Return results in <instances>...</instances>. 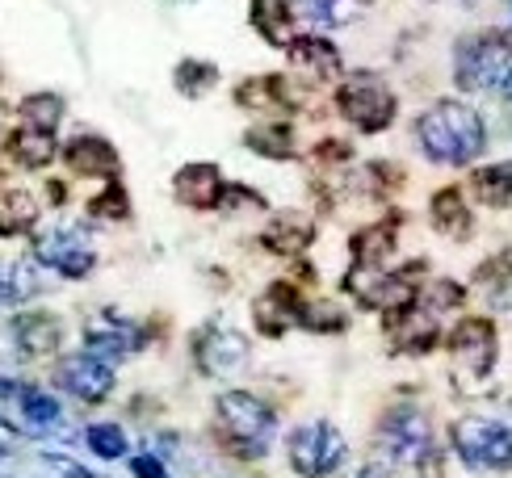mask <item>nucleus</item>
Returning a JSON list of instances; mask_svg holds the SVG:
<instances>
[{
	"mask_svg": "<svg viewBox=\"0 0 512 478\" xmlns=\"http://www.w3.org/2000/svg\"><path fill=\"white\" fill-rule=\"evenodd\" d=\"M47 202H51V206L68 202V185H63V181H47Z\"/></svg>",
	"mask_w": 512,
	"mask_h": 478,
	"instance_id": "obj_43",
	"label": "nucleus"
},
{
	"mask_svg": "<svg viewBox=\"0 0 512 478\" xmlns=\"http://www.w3.org/2000/svg\"><path fill=\"white\" fill-rule=\"evenodd\" d=\"M303 290L294 286V281H273L269 290H261V298L252 302V323H256V332L277 340V336H286L294 323H298V311H303Z\"/></svg>",
	"mask_w": 512,
	"mask_h": 478,
	"instance_id": "obj_15",
	"label": "nucleus"
},
{
	"mask_svg": "<svg viewBox=\"0 0 512 478\" xmlns=\"http://www.w3.org/2000/svg\"><path fill=\"white\" fill-rule=\"evenodd\" d=\"M5 156H9L17 168L38 172V168H47V164L59 156V143H55V135H51V130L13 126L9 135H5Z\"/></svg>",
	"mask_w": 512,
	"mask_h": 478,
	"instance_id": "obj_20",
	"label": "nucleus"
},
{
	"mask_svg": "<svg viewBox=\"0 0 512 478\" xmlns=\"http://www.w3.org/2000/svg\"><path fill=\"white\" fill-rule=\"evenodd\" d=\"M42 462H47V470H55V474H63V478H93V470L80 466V462H72L68 453H42Z\"/></svg>",
	"mask_w": 512,
	"mask_h": 478,
	"instance_id": "obj_39",
	"label": "nucleus"
},
{
	"mask_svg": "<svg viewBox=\"0 0 512 478\" xmlns=\"http://www.w3.org/2000/svg\"><path fill=\"white\" fill-rule=\"evenodd\" d=\"M131 474L135 478H173V474H168V466H164V458H156V453H135Z\"/></svg>",
	"mask_w": 512,
	"mask_h": 478,
	"instance_id": "obj_40",
	"label": "nucleus"
},
{
	"mask_svg": "<svg viewBox=\"0 0 512 478\" xmlns=\"http://www.w3.org/2000/svg\"><path fill=\"white\" fill-rule=\"evenodd\" d=\"M248 17H252V30L261 34L269 47H290V42L298 38L294 34V9L290 0H252L248 5Z\"/></svg>",
	"mask_w": 512,
	"mask_h": 478,
	"instance_id": "obj_23",
	"label": "nucleus"
},
{
	"mask_svg": "<svg viewBox=\"0 0 512 478\" xmlns=\"http://www.w3.org/2000/svg\"><path fill=\"white\" fill-rule=\"evenodd\" d=\"M223 172L219 164H185L173 177V198L189 210H219L223 198Z\"/></svg>",
	"mask_w": 512,
	"mask_h": 478,
	"instance_id": "obj_19",
	"label": "nucleus"
},
{
	"mask_svg": "<svg viewBox=\"0 0 512 478\" xmlns=\"http://www.w3.org/2000/svg\"><path fill=\"white\" fill-rule=\"evenodd\" d=\"M416 302L420 307H429L433 315H441V311H458L462 302H466V290L458 286V281H433L429 290H416Z\"/></svg>",
	"mask_w": 512,
	"mask_h": 478,
	"instance_id": "obj_36",
	"label": "nucleus"
},
{
	"mask_svg": "<svg viewBox=\"0 0 512 478\" xmlns=\"http://www.w3.org/2000/svg\"><path fill=\"white\" fill-rule=\"evenodd\" d=\"M55 382H59V390H68L76 403H93L97 407V403H105L114 395L118 374H114V365L105 357L68 353V357H59V365H55Z\"/></svg>",
	"mask_w": 512,
	"mask_h": 478,
	"instance_id": "obj_11",
	"label": "nucleus"
},
{
	"mask_svg": "<svg viewBox=\"0 0 512 478\" xmlns=\"http://www.w3.org/2000/svg\"><path fill=\"white\" fill-rule=\"evenodd\" d=\"M311 156H315V164H349L353 147L345 139H324V143H315Z\"/></svg>",
	"mask_w": 512,
	"mask_h": 478,
	"instance_id": "obj_38",
	"label": "nucleus"
},
{
	"mask_svg": "<svg viewBox=\"0 0 512 478\" xmlns=\"http://www.w3.org/2000/svg\"><path fill=\"white\" fill-rule=\"evenodd\" d=\"M17 403H21V416H26V424H34V432L55 428L59 416H63L59 399L51 395V390H38V386H26V390H21Z\"/></svg>",
	"mask_w": 512,
	"mask_h": 478,
	"instance_id": "obj_32",
	"label": "nucleus"
},
{
	"mask_svg": "<svg viewBox=\"0 0 512 478\" xmlns=\"http://www.w3.org/2000/svg\"><path fill=\"white\" fill-rule=\"evenodd\" d=\"M450 357H454V374L462 382L479 386L483 378H492L496 369V353H500V336H496V323L487 319H462L458 328L450 332Z\"/></svg>",
	"mask_w": 512,
	"mask_h": 478,
	"instance_id": "obj_10",
	"label": "nucleus"
},
{
	"mask_svg": "<svg viewBox=\"0 0 512 478\" xmlns=\"http://www.w3.org/2000/svg\"><path fill=\"white\" fill-rule=\"evenodd\" d=\"M429 219L445 239H471L475 235V219H471V206H466V193L458 185H445L433 193L429 202Z\"/></svg>",
	"mask_w": 512,
	"mask_h": 478,
	"instance_id": "obj_22",
	"label": "nucleus"
},
{
	"mask_svg": "<svg viewBox=\"0 0 512 478\" xmlns=\"http://www.w3.org/2000/svg\"><path fill=\"white\" fill-rule=\"evenodd\" d=\"M290 63L298 72H307L311 80H336L340 76V51L332 47V42L324 34H303V38H294L290 42Z\"/></svg>",
	"mask_w": 512,
	"mask_h": 478,
	"instance_id": "obj_21",
	"label": "nucleus"
},
{
	"mask_svg": "<svg viewBox=\"0 0 512 478\" xmlns=\"http://www.w3.org/2000/svg\"><path fill=\"white\" fill-rule=\"evenodd\" d=\"M194 357H198V369L206 378L236 374V369H244V361H248V336L236 328H223V323L202 328L194 340Z\"/></svg>",
	"mask_w": 512,
	"mask_h": 478,
	"instance_id": "obj_13",
	"label": "nucleus"
},
{
	"mask_svg": "<svg viewBox=\"0 0 512 478\" xmlns=\"http://www.w3.org/2000/svg\"><path fill=\"white\" fill-rule=\"evenodd\" d=\"M336 110L345 122H353L361 135H378L387 130L399 114V97L391 93V84L374 72H357L336 89Z\"/></svg>",
	"mask_w": 512,
	"mask_h": 478,
	"instance_id": "obj_5",
	"label": "nucleus"
},
{
	"mask_svg": "<svg viewBox=\"0 0 512 478\" xmlns=\"http://www.w3.org/2000/svg\"><path fill=\"white\" fill-rule=\"evenodd\" d=\"M84 353L93 357H135L147 349V340H152V332L139 328V323L131 319H89L84 323Z\"/></svg>",
	"mask_w": 512,
	"mask_h": 478,
	"instance_id": "obj_14",
	"label": "nucleus"
},
{
	"mask_svg": "<svg viewBox=\"0 0 512 478\" xmlns=\"http://www.w3.org/2000/svg\"><path fill=\"white\" fill-rule=\"evenodd\" d=\"M223 214H240V210H265V198L248 185H223V198H219Z\"/></svg>",
	"mask_w": 512,
	"mask_h": 478,
	"instance_id": "obj_37",
	"label": "nucleus"
},
{
	"mask_svg": "<svg viewBox=\"0 0 512 478\" xmlns=\"http://www.w3.org/2000/svg\"><path fill=\"white\" fill-rule=\"evenodd\" d=\"M215 424H219L223 449L236 453L240 462H261L277 437L273 407L265 399H256L252 390H223L215 399Z\"/></svg>",
	"mask_w": 512,
	"mask_h": 478,
	"instance_id": "obj_2",
	"label": "nucleus"
},
{
	"mask_svg": "<svg viewBox=\"0 0 512 478\" xmlns=\"http://www.w3.org/2000/svg\"><path fill=\"white\" fill-rule=\"evenodd\" d=\"M244 147L256 151V156H265V160H290L294 156V126L282 118H265V122L248 126Z\"/></svg>",
	"mask_w": 512,
	"mask_h": 478,
	"instance_id": "obj_28",
	"label": "nucleus"
},
{
	"mask_svg": "<svg viewBox=\"0 0 512 478\" xmlns=\"http://www.w3.org/2000/svg\"><path fill=\"white\" fill-rule=\"evenodd\" d=\"M63 164H68L76 177H105V181H118V172H122V160H118V151L110 139H101V135H76L68 147L59 151Z\"/></svg>",
	"mask_w": 512,
	"mask_h": 478,
	"instance_id": "obj_17",
	"label": "nucleus"
},
{
	"mask_svg": "<svg viewBox=\"0 0 512 478\" xmlns=\"http://www.w3.org/2000/svg\"><path fill=\"white\" fill-rule=\"evenodd\" d=\"M9 332L21 361H42V357H55L59 344H63V323L47 311H21L9 319Z\"/></svg>",
	"mask_w": 512,
	"mask_h": 478,
	"instance_id": "obj_16",
	"label": "nucleus"
},
{
	"mask_svg": "<svg viewBox=\"0 0 512 478\" xmlns=\"http://www.w3.org/2000/svg\"><path fill=\"white\" fill-rule=\"evenodd\" d=\"M504 101H508V110H512V76H508V84H504Z\"/></svg>",
	"mask_w": 512,
	"mask_h": 478,
	"instance_id": "obj_45",
	"label": "nucleus"
},
{
	"mask_svg": "<svg viewBox=\"0 0 512 478\" xmlns=\"http://www.w3.org/2000/svg\"><path fill=\"white\" fill-rule=\"evenodd\" d=\"M508 407H512V399H508Z\"/></svg>",
	"mask_w": 512,
	"mask_h": 478,
	"instance_id": "obj_47",
	"label": "nucleus"
},
{
	"mask_svg": "<svg viewBox=\"0 0 512 478\" xmlns=\"http://www.w3.org/2000/svg\"><path fill=\"white\" fill-rule=\"evenodd\" d=\"M378 462H399V466H420L433 453V424L424 420L416 407H395L378 424Z\"/></svg>",
	"mask_w": 512,
	"mask_h": 478,
	"instance_id": "obj_6",
	"label": "nucleus"
},
{
	"mask_svg": "<svg viewBox=\"0 0 512 478\" xmlns=\"http://www.w3.org/2000/svg\"><path fill=\"white\" fill-rule=\"evenodd\" d=\"M21 390H26V386H21L17 378H9V374H0V399H17V395H21Z\"/></svg>",
	"mask_w": 512,
	"mask_h": 478,
	"instance_id": "obj_44",
	"label": "nucleus"
},
{
	"mask_svg": "<svg viewBox=\"0 0 512 478\" xmlns=\"http://www.w3.org/2000/svg\"><path fill=\"white\" fill-rule=\"evenodd\" d=\"M298 328H307L315 336H336L349 328V311L336 307L332 298H315V302H303V311H298Z\"/></svg>",
	"mask_w": 512,
	"mask_h": 478,
	"instance_id": "obj_31",
	"label": "nucleus"
},
{
	"mask_svg": "<svg viewBox=\"0 0 512 478\" xmlns=\"http://www.w3.org/2000/svg\"><path fill=\"white\" fill-rule=\"evenodd\" d=\"M5 361H21V353H17V344H13V332H9V323L0 328V365Z\"/></svg>",
	"mask_w": 512,
	"mask_h": 478,
	"instance_id": "obj_42",
	"label": "nucleus"
},
{
	"mask_svg": "<svg viewBox=\"0 0 512 478\" xmlns=\"http://www.w3.org/2000/svg\"><path fill=\"white\" fill-rule=\"evenodd\" d=\"M42 206L30 189H0V239H21L38 231Z\"/></svg>",
	"mask_w": 512,
	"mask_h": 478,
	"instance_id": "obj_24",
	"label": "nucleus"
},
{
	"mask_svg": "<svg viewBox=\"0 0 512 478\" xmlns=\"http://www.w3.org/2000/svg\"><path fill=\"white\" fill-rule=\"evenodd\" d=\"M345 478H395V474H391L387 462H366V466H357V470L345 474Z\"/></svg>",
	"mask_w": 512,
	"mask_h": 478,
	"instance_id": "obj_41",
	"label": "nucleus"
},
{
	"mask_svg": "<svg viewBox=\"0 0 512 478\" xmlns=\"http://www.w3.org/2000/svg\"><path fill=\"white\" fill-rule=\"evenodd\" d=\"M370 0H294V9L303 13L311 26L319 30H340V26H353V21L361 17V9H366Z\"/></svg>",
	"mask_w": 512,
	"mask_h": 478,
	"instance_id": "obj_29",
	"label": "nucleus"
},
{
	"mask_svg": "<svg viewBox=\"0 0 512 478\" xmlns=\"http://www.w3.org/2000/svg\"><path fill=\"white\" fill-rule=\"evenodd\" d=\"M512 76V38L500 30H483L458 42L454 84L462 93H504Z\"/></svg>",
	"mask_w": 512,
	"mask_h": 478,
	"instance_id": "obj_3",
	"label": "nucleus"
},
{
	"mask_svg": "<svg viewBox=\"0 0 512 478\" xmlns=\"http://www.w3.org/2000/svg\"><path fill=\"white\" fill-rule=\"evenodd\" d=\"M0 181H5V160H0Z\"/></svg>",
	"mask_w": 512,
	"mask_h": 478,
	"instance_id": "obj_46",
	"label": "nucleus"
},
{
	"mask_svg": "<svg viewBox=\"0 0 512 478\" xmlns=\"http://www.w3.org/2000/svg\"><path fill=\"white\" fill-rule=\"evenodd\" d=\"M416 143L433 164H475L487 147V126L466 101H433L416 118Z\"/></svg>",
	"mask_w": 512,
	"mask_h": 478,
	"instance_id": "obj_1",
	"label": "nucleus"
},
{
	"mask_svg": "<svg viewBox=\"0 0 512 478\" xmlns=\"http://www.w3.org/2000/svg\"><path fill=\"white\" fill-rule=\"evenodd\" d=\"M458 458L471 470H512V428L483 420V416H466L450 428Z\"/></svg>",
	"mask_w": 512,
	"mask_h": 478,
	"instance_id": "obj_7",
	"label": "nucleus"
},
{
	"mask_svg": "<svg viewBox=\"0 0 512 478\" xmlns=\"http://www.w3.org/2000/svg\"><path fill=\"white\" fill-rule=\"evenodd\" d=\"M17 114H21V126H34V130H59L63 114H68V101H63L55 89H42V93H30V97H21L17 105Z\"/></svg>",
	"mask_w": 512,
	"mask_h": 478,
	"instance_id": "obj_30",
	"label": "nucleus"
},
{
	"mask_svg": "<svg viewBox=\"0 0 512 478\" xmlns=\"http://www.w3.org/2000/svg\"><path fill=\"white\" fill-rule=\"evenodd\" d=\"M173 84H177V93H185V97H202V93H210L219 84V68L215 63H206V59H181L177 72H173Z\"/></svg>",
	"mask_w": 512,
	"mask_h": 478,
	"instance_id": "obj_33",
	"label": "nucleus"
},
{
	"mask_svg": "<svg viewBox=\"0 0 512 478\" xmlns=\"http://www.w3.org/2000/svg\"><path fill=\"white\" fill-rule=\"evenodd\" d=\"M84 445H89L93 458H101V462H118V458H126V449H131L122 424H89L84 428Z\"/></svg>",
	"mask_w": 512,
	"mask_h": 478,
	"instance_id": "obj_34",
	"label": "nucleus"
},
{
	"mask_svg": "<svg viewBox=\"0 0 512 478\" xmlns=\"http://www.w3.org/2000/svg\"><path fill=\"white\" fill-rule=\"evenodd\" d=\"M471 198L487 210L512 206V168L508 164H479L471 172Z\"/></svg>",
	"mask_w": 512,
	"mask_h": 478,
	"instance_id": "obj_27",
	"label": "nucleus"
},
{
	"mask_svg": "<svg viewBox=\"0 0 512 478\" xmlns=\"http://www.w3.org/2000/svg\"><path fill=\"white\" fill-rule=\"evenodd\" d=\"M30 256H34L38 269H55L68 281H80V277H89L97 269V252H93L89 239H84V227H72V223L38 231Z\"/></svg>",
	"mask_w": 512,
	"mask_h": 478,
	"instance_id": "obj_8",
	"label": "nucleus"
},
{
	"mask_svg": "<svg viewBox=\"0 0 512 478\" xmlns=\"http://www.w3.org/2000/svg\"><path fill=\"white\" fill-rule=\"evenodd\" d=\"M399 244V219H382V223H370L353 235V260L361 269H382L387 256L395 252Z\"/></svg>",
	"mask_w": 512,
	"mask_h": 478,
	"instance_id": "obj_26",
	"label": "nucleus"
},
{
	"mask_svg": "<svg viewBox=\"0 0 512 478\" xmlns=\"http://www.w3.org/2000/svg\"><path fill=\"white\" fill-rule=\"evenodd\" d=\"M84 210H89L93 219H101V223H126V219H131V198H126L122 181H110L97 193V198H89V206H84Z\"/></svg>",
	"mask_w": 512,
	"mask_h": 478,
	"instance_id": "obj_35",
	"label": "nucleus"
},
{
	"mask_svg": "<svg viewBox=\"0 0 512 478\" xmlns=\"http://www.w3.org/2000/svg\"><path fill=\"white\" fill-rule=\"evenodd\" d=\"M416 273H424V265H412V269H403V273H382V269H361V265H353L349 277H345V290L357 298L361 311L391 315V311L408 307V302L416 298V286H412Z\"/></svg>",
	"mask_w": 512,
	"mask_h": 478,
	"instance_id": "obj_9",
	"label": "nucleus"
},
{
	"mask_svg": "<svg viewBox=\"0 0 512 478\" xmlns=\"http://www.w3.org/2000/svg\"><path fill=\"white\" fill-rule=\"evenodd\" d=\"M315 223L307 219V214H273V219L265 223L261 231V248L269 256H282V260H298L311 244H315Z\"/></svg>",
	"mask_w": 512,
	"mask_h": 478,
	"instance_id": "obj_18",
	"label": "nucleus"
},
{
	"mask_svg": "<svg viewBox=\"0 0 512 478\" xmlns=\"http://www.w3.org/2000/svg\"><path fill=\"white\" fill-rule=\"evenodd\" d=\"M286 458L298 478H332L349 462V441L345 432L328 420H307L286 437Z\"/></svg>",
	"mask_w": 512,
	"mask_h": 478,
	"instance_id": "obj_4",
	"label": "nucleus"
},
{
	"mask_svg": "<svg viewBox=\"0 0 512 478\" xmlns=\"http://www.w3.org/2000/svg\"><path fill=\"white\" fill-rule=\"evenodd\" d=\"M42 290V277L34 256H9L0 260V307H21Z\"/></svg>",
	"mask_w": 512,
	"mask_h": 478,
	"instance_id": "obj_25",
	"label": "nucleus"
},
{
	"mask_svg": "<svg viewBox=\"0 0 512 478\" xmlns=\"http://www.w3.org/2000/svg\"><path fill=\"white\" fill-rule=\"evenodd\" d=\"M387 319V340H391V349L399 357H424V353H433L437 349V340H441V323L429 307H420V302L412 298L408 307H399L391 315H382Z\"/></svg>",
	"mask_w": 512,
	"mask_h": 478,
	"instance_id": "obj_12",
	"label": "nucleus"
}]
</instances>
